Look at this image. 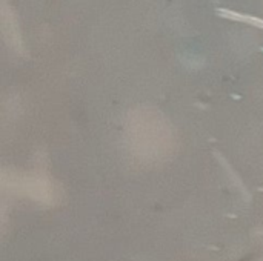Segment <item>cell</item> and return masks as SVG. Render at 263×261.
Here are the masks:
<instances>
[{
    "instance_id": "cell-1",
    "label": "cell",
    "mask_w": 263,
    "mask_h": 261,
    "mask_svg": "<svg viewBox=\"0 0 263 261\" xmlns=\"http://www.w3.org/2000/svg\"><path fill=\"white\" fill-rule=\"evenodd\" d=\"M2 23H3V32H5V37L9 40L11 46L18 48V46H20L18 29H17V25H15V20H14L12 12H11L6 6H5V8H3V11H2Z\"/></svg>"
},
{
    "instance_id": "cell-2",
    "label": "cell",
    "mask_w": 263,
    "mask_h": 261,
    "mask_svg": "<svg viewBox=\"0 0 263 261\" xmlns=\"http://www.w3.org/2000/svg\"><path fill=\"white\" fill-rule=\"evenodd\" d=\"M220 14L228 17V18H233V20H237V22H245V23H251L254 26H260L263 28V20L259 17H253V15H245V14H239V12H233V11H222L220 9Z\"/></svg>"
}]
</instances>
